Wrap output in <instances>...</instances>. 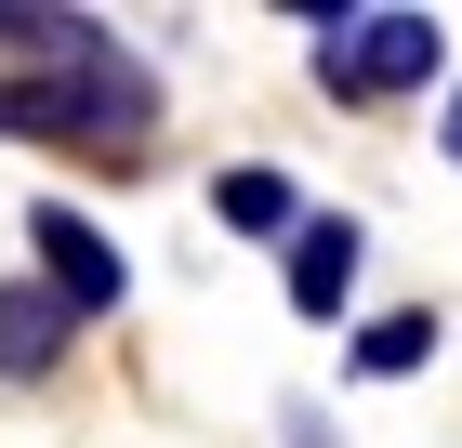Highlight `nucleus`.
<instances>
[{"instance_id":"6","label":"nucleus","mask_w":462,"mask_h":448,"mask_svg":"<svg viewBox=\"0 0 462 448\" xmlns=\"http://www.w3.org/2000/svg\"><path fill=\"white\" fill-rule=\"evenodd\" d=\"M212 211H225V224H238V238H304V185H291V172H264V159H225V172H212Z\"/></svg>"},{"instance_id":"8","label":"nucleus","mask_w":462,"mask_h":448,"mask_svg":"<svg viewBox=\"0 0 462 448\" xmlns=\"http://www.w3.org/2000/svg\"><path fill=\"white\" fill-rule=\"evenodd\" d=\"M278 435H291V448H344V435H330L318 409H304V396H291V409H278Z\"/></svg>"},{"instance_id":"5","label":"nucleus","mask_w":462,"mask_h":448,"mask_svg":"<svg viewBox=\"0 0 462 448\" xmlns=\"http://www.w3.org/2000/svg\"><path fill=\"white\" fill-rule=\"evenodd\" d=\"M67 343H79V316L53 304L40 277H14V290H0V382H53Z\"/></svg>"},{"instance_id":"7","label":"nucleus","mask_w":462,"mask_h":448,"mask_svg":"<svg viewBox=\"0 0 462 448\" xmlns=\"http://www.w3.org/2000/svg\"><path fill=\"white\" fill-rule=\"evenodd\" d=\"M436 343H449V330H436V304H396V316H370V330H356V382H410Z\"/></svg>"},{"instance_id":"2","label":"nucleus","mask_w":462,"mask_h":448,"mask_svg":"<svg viewBox=\"0 0 462 448\" xmlns=\"http://www.w3.org/2000/svg\"><path fill=\"white\" fill-rule=\"evenodd\" d=\"M291 27L318 53V93H344V105H396V93L449 79V27L410 14V0H304Z\"/></svg>"},{"instance_id":"3","label":"nucleus","mask_w":462,"mask_h":448,"mask_svg":"<svg viewBox=\"0 0 462 448\" xmlns=\"http://www.w3.org/2000/svg\"><path fill=\"white\" fill-rule=\"evenodd\" d=\"M27 238H40V290H53L79 330L133 304V264H119V238H106V224H93L79 198H40V211H27Z\"/></svg>"},{"instance_id":"9","label":"nucleus","mask_w":462,"mask_h":448,"mask_svg":"<svg viewBox=\"0 0 462 448\" xmlns=\"http://www.w3.org/2000/svg\"><path fill=\"white\" fill-rule=\"evenodd\" d=\"M436 145H449V172H462V93H449V133H436Z\"/></svg>"},{"instance_id":"4","label":"nucleus","mask_w":462,"mask_h":448,"mask_svg":"<svg viewBox=\"0 0 462 448\" xmlns=\"http://www.w3.org/2000/svg\"><path fill=\"white\" fill-rule=\"evenodd\" d=\"M356 211H304V238L278 251V290H291V316H344L356 304Z\"/></svg>"},{"instance_id":"1","label":"nucleus","mask_w":462,"mask_h":448,"mask_svg":"<svg viewBox=\"0 0 462 448\" xmlns=\"http://www.w3.org/2000/svg\"><path fill=\"white\" fill-rule=\"evenodd\" d=\"M159 133V79L145 53H93V67H0V145H79V159H145Z\"/></svg>"}]
</instances>
